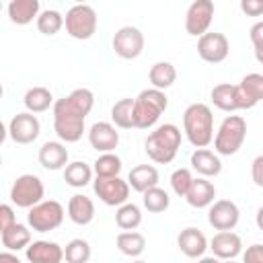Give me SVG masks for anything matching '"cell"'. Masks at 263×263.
I'll use <instances>...</instances> for the list:
<instances>
[{
  "label": "cell",
  "instance_id": "6da1fadb",
  "mask_svg": "<svg viewBox=\"0 0 263 263\" xmlns=\"http://www.w3.org/2000/svg\"><path fill=\"white\" fill-rule=\"evenodd\" d=\"M95 95L90 88H74L68 97L53 103V132L66 142L74 144L84 134L86 115L92 111Z\"/></svg>",
  "mask_w": 263,
  "mask_h": 263
},
{
  "label": "cell",
  "instance_id": "7a4b0ae2",
  "mask_svg": "<svg viewBox=\"0 0 263 263\" xmlns=\"http://www.w3.org/2000/svg\"><path fill=\"white\" fill-rule=\"evenodd\" d=\"M183 132L193 148L214 142V113L205 103H191L183 113Z\"/></svg>",
  "mask_w": 263,
  "mask_h": 263
},
{
  "label": "cell",
  "instance_id": "3957f363",
  "mask_svg": "<svg viewBox=\"0 0 263 263\" xmlns=\"http://www.w3.org/2000/svg\"><path fill=\"white\" fill-rule=\"evenodd\" d=\"M144 148L152 162L168 164L181 148V129L175 123H162L146 138Z\"/></svg>",
  "mask_w": 263,
  "mask_h": 263
},
{
  "label": "cell",
  "instance_id": "277c9868",
  "mask_svg": "<svg viewBox=\"0 0 263 263\" xmlns=\"http://www.w3.org/2000/svg\"><path fill=\"white\" fill-rule=\"evenodd\" d=\"M168 107V99L164 95V90L160 88H144L136 99H134V125L138 129H148L152 127L160 115L166 111Z\"/></svg>",
  "mask_w": 263,
  "mask_h": 263
},
{
  "label": "cell",
  "instance_id": "5b68a950",
  "mask_svg": "<svg viewBox=\"0 0 263 263\" xmlns=\"http://www.w3.org/2000/svg\"><path fill=\"white\" fill-rule=\"evenodd\" d=\"M247 138V121L240 115H228L220 123L216 136H214V150L220 156H232L236 154Z\"/></svg>",
  "mask_w": 263,
  "mask_h": 263
},
{
  "label": "cell",
  "instance_id": "8992f818",
  "mask_svg": "<svg viewBox=\"0 0 263 263\" xmlns=\"http://www.w3.org/2000/svg\"><path fill=\"white\" fill-rule=\"evenodd\" d=\"M64 27H66V33L72 39H78V41L90 39L97 33V12H95V8L88 6L86 2L84 4H74L64 16Z\"/></svg>",
  "mask_w": 263,
  "mask_h": 263
},
{
  "label": "cell",
  "instance_id": "52a82bcc",
  "mask_svg": "<svg viewBox=\"0 0 263 263\" xmlns=\"http://www.w3.org/2000/svg\"><path fill=\"white\" fill-rule=\"evenodd\" d=\"M27 222L33 232H51L62 226L64 222V205L55 199H43L29 208Z\"/></svg>",
  "mask_w": 263,
  "mask_h": 263
},
{
  "label": "cell",
  "instance_id": "ba28073f",
  "mask_svg": "<svg viewBox=\"0 0 263 263\" xmlns=\"http://www.w3.org/2000/svg\"><path fill=\"white\" fill-rule=\"evenodd\" d=\"M43 195H45V187H43V181L37 177V175H21L14 179L12 187H10V201L16 205V208H33L35 203L43 201Z\"/></svg>",
  "mask_w": 263,
  "mask_h": 263
},
{
  "label": "cell",
  "instance_id": "9c48e42d",
  "mask_svg": "<svg viewBox=\"0 0 263 263\" xmlns=\"http://www.w3.org/2000/svg\"><path fill=\"white\" fill-rule=\"evenodd\" d=\"M129 183L123 181L119 175L117 177H97L92 181V191L95 195L105 203V205H121L129 197Z\"/></svg>",
  "mask_w": 263,
  "mask_h": 263
},
{
  "label": "cell",
  "instance_id": "30bf717a",
  "mask_svg": "<svg viewBox=\"0 0 263 263\" xmlns=\"http://www.w3.org/2000/svg\"><path fill=\"white\" fill-rule=\"evenodd\" d=\"M113 51L123 60H136L144 51V33L138 27H119L113 35Z\"/></svg>",
  "mask_w": 263,
  "mask_h": 263
},
{
  "label": "cell",
  "instance_id": "8fae6325",
  "mask_svg": "<svg viewBox=\"0 0 263 263\" xmlns=\"http://www.w3.org/2000/svg\"><path fill=\"white\" fill-rule=\"evenodd\" d=\"M214 21V0H193L185 12V31L193 37L208 33Z\"/></svg>",
  "mask_w": 263,
  "mask_h": 263
},
{
  "label": "cell",
  "instance_id": "7c38bea8",
  "mask_svg": "<svg viewBox=\"0 0 263 263\" xmlns=\"http://www.w3.org/2000/svg\"><path fill=\"white\" fill-rule=\"evenodd\" d=\"M41 134V123L31 111L16 113L8 123V136L14 144H33Z\"/></svg>",
  "mask_w": 263,
  "mask_h": 263
},
{
  "label": "cell",
  "instance_id": "4fadbf2b",
  "mask_svg": "<svg viewBox=\"0 0 263 263\" xmlns=\"http://www.w3.org/2000/svg\"><path fill=\"white\" fill-rule=\"evenodd\" d=\"M197 53L203 62L208 64H220L228 58L230 53V43L226 39L224 33H203L199 39H197Z\"/></svg>",
  "mask_w": 263,
  "mask_h": 263
},
{
  "label": "cell",
  "instance_id": "5bb4252c",
  "mask_svg": "<svg viewBox=\"0 0 263 263\" xmlns=\"http://www.w3.org/2000/svg\"><path fill=\"white\" fill-rule=\"evenodd\" d=\"M240 220V210L230 199H218L208 210V222L214 230H232Z\"/></svg>",
  "mask_w": 263,
  "mask_h": 263
},
{
  "label": "cell",
  "instance_id": "9a60e30c",
  "mask_svg": "<svg viewBox=\"0 0 263 263\" xmlns=\"http://www.w3.org/2000/svg\"><path fill=\"white\" fill-rule=\"evenodd\" d=\"M88 144L97 152H113L119 146V132L115 123L97 121L88 129Z\"/></svg>",
  "mask_w": 263,
  "mask_h": 263
},
{
  "label": "cell",
  "instance_id": "2e32d148",
  "mask_svg": "<svg viewBox=\"0 0 263 263\" xmlns=\"http://www.w3.org/2000/svg\"><path fill=\"white\" fill-rule=\"evenodd\" d=\"M177 247H179V251L185 257H189V259H201L205 255V251L210 249V242H208L205 234L199 228L189 226V228H185V230L179 232Z\"/></svg>",
  "mask_w": 263,
  "mask_h": 263
},
{
  "label": "cell",
  "instance_id": "e0dca14e",
  "mask_svg": "<svg viewBox=\"0 0 263 263\" xmlns=\"http://www.w3.org/2000/svg\"><path fill=\"white\" fill-rule=\"evenodd\" d=\"M210 251L216 259H236L242 253V240L232 230H218L210 240Z\"/></svg>",
  "mask_w": 263,
  "mask_h": 263
},
{
  "label": "cell",
  "instance_id": "ac0fdd59",
  "mask_svg": "<svg viewBox=\"0 0 263 263\" xmlns=\"http://www.w3.org/2000/svg\"><path fill=\"white\" fill-rule=\"evenodd\" d=\"M238 86V103L240 109H253L259 101H263V74L251 72L242 76Z\"/></svg>",
  "mask_w": 263,
  "mask_h": 263
},
{
  "label": "cell",
  "instance_id": "d6986e66",
  "mask_svg": "<svg viewBox=\"0 0 263 263\" xmlns=\"http://www.w3.org/2000/svg\"><path fill=\"white\" fill-rule=\"evenodd\" d=\"M25 257L31 263H60L64 257V249L53 240H33L25 249Z\"/></svg>",
  "mask_w": 263,
  "mask_h": 263
},
{
  "label": "cell",
  "instance_id": "ffe728a7",
  "mask_svg": "<svg viewBox=\"0 0 263 263\" xmlns=\"http://www.w3.org/2000/svg\"><path fill=\"white\" fill-rule=\"evenodd\" d=\"M191 168L201 177H218L222 171V160L218 152H212L208 148H195V152L189 158Z\"/></svg>",
  "mask_w": 263,
  "mask_h": 263
},
{
  "label": "cell",
  "instance_id": "44dd1931",
  "mask_svg": "<svg viewBox=\"0 0 263 263\" xmlns=\"http://www.w3.org/2000/svg\"><path fill=\"white\" fill-rule=\"evenodd\" d=\"M37 158H39V164L43 168H47V171H60V168H64L68 164L70 154H68V148L60 140V142H45L39 148Z\"/></svg>",
  "mask_w": 263,
  "mask_h": 263
},
{
  "label": "cell",
  "instance_id": "7402d4cb",
  "mask_svg": "<svg viewBox=\"0 0 263 263\" xmlns=\"http://www.w3.org/2000/svg\"><path fill=\"white\" fill-rule=\"evenodd\" d=\"M214 197H216V187H214L212 181H208V177L193 179V183H191V187H189V191L185 195L187 203L191 208H197V210L212 205L214 203Z\"/></svg>",
  "mask_w": 263,
  "mask_h": 263
},
{
  "label": "cell",
  "instance_id": "603a6c76",
  "mask_svg": "<svg viewBox=\"0 0 263 263\" xmlns=\"http://www.w3.org/2000/svg\"><path fill=\"white\" fill-rule=\"evenodd\" d=\"M210 99H212L214 107H218L220 111L232 113V111H238L240 109V103H238V86L236 84H230V82L216 84L212 88V92H210Z\"/></svg>",
  "mask_w": 263,
  "mask_h": 263
},
{
  "label": "cell",
  "instance_id": "cb8c5ba5",
  "mask_svg": "<svg viewBox=\"0 0 263 263\" xmlns=\"http://www.w3.org/2000/svg\"><path fill=\"white\" fill-rule=\"evenodd\" d=\"M68 218L78 224V226H86L95 220V203L88 195H82V193H76L70 197L68 201Z\"/></svg>",
  "mask_w": 263,
  "mask_h": 263
},
{
  "label": "cell",
  "instance_id": "d4e9b609",
  "mask_svg": "<svg viewBox=\"0 0 263 263\" xmlns=\"http://www.w3.org/2000/svg\"><path fill=\"white\" fill-rule=\"evenodd\" d=\"M41 6H39V0H10L8 2V18H10V23H14V25H29V23H33V21H37V16H39V10Z\"/></svg>",
  "mask_w": 263,
  "mask_h": 263
},
{
  "label": "cell",
  "instance_id": "484cf974",
  "mask_svg": "<svg viewBox=\"0 0 263 263\" xmlns=\"http://www.w3.org/2000/svg\"><path fill=\"white\" fill-rule=\"evenodd\" d=\"M31 228V226H29ZM25 224H18L14 222L12 226L0 230V240H2V247L6 251H21V249H27L31 245V230H29Z\"/></svg>",
  "mask_w": 263,
  "mask_h": 263
},
{
  "label": "cell",
  "instance_id": "4316f807",
  "mask_svg": "<svg viewBox=\"0 0 263 263\" xmlns=\"http://www.w3.org/2000/svg\"><path fill=\"white\" fill-rule=\"evenodd\" d=\"M127 183H129V187H132L134 191L144 193L146 189L158 185V171H156V166H152V164H138V166H134V168L129 171Z\"/></svg>",
  "mask_w": 263,
  "mask_h": 263
},
{
  "label": "cell",
  "instance_id": "83f0119b",
  "mask_svg": "<svg viewBox=\"0 0 263 263\" xmlns=\"http://www.w3.org/2000/svg\"><path fill=\"white\" fill-rule=\"evenodd\" d=\"M92 168L82 162V160H74V162H68L64 166V181L66 185L74 187V189H80V187H86L90 181H92Z\"/></svg>",
  "mask_w": 263,
  "mask_h": 263
},
{
  "label": "cell",
  "instance_id": "f1b7e54d",
  "mask_svg": "<svg viewBox=\"0 0 263 263\" xmlns=\"http://www.w3.org/2000/svg\"><path fill=\"white\" fill-rule=\"evenodd\" d=\"M148 80L154 88L166 90L177 80V68L171 62H156V64H152V68L148 72Z\"/></svg>",
  "mask_w": 263,
  "mask_h": 263
},
{
  "label": "cell",
  "instance_id": "f546056e",
  "mask_svg": "<svg viewBox=\"0 0 263 263\" xmlns=\"http://www.w3.org/2000/svg\"><path fill=\"white\" fill-rule=\"evenodd\" d=\"M23 103H25L27 111H31V113H43V111H47L53 105V95L45 86H33V88H29L25 92Z\"/></svg>",
  "mask_w": 263,
  "mask_h": 263
},
{
  "label": "cell",
  "instance_id": "4dcf8cb0",
  "mask_svg": "<svg viewBox=\"0 0 263 263\" xmlns=\"http://www.w3.org/2000/svg\"><path fill=\"white\" fill-rule=\"evenodd\" d=\"M115 245L117 249L127 255V257H140L146 249V238L142 232H136V230H123L117 234L115 238Z\"/></svg>",
  "mask_w": 263,
  "mask_h": 263
},
{
  "label": "cell",
  "instance_id": "1f68e13d",
  "mask_svg": "<svg viewBox=\"0 0 263 263\" xmlns=\"http://www.w3.org/2000/svg\"><path fill=\"white\" fill-rule=\"evenodd\" d=\"M115 224H117L121 230H136V228L142 224V210H140L136 203H129V201L117 205Z\"/></svg>",
  "mask_w": 263,
  "mask_h": 263
},
{
  "label": "cell",
  "instance_id": "d6a6232c",
  "mask_svg": "<svg viewBox=\"0 0 263 263\" xmlns=\"http://www.w3.org/2000/svg\"><path fill=\"white\" fill-rule=\"evenodd\" d=\"M111 121L119 129H132L134 125V99H119L111 107Z\"/></svg>",
  "mask_w": 263,
  "mask_h": 263
},
{
  "label": "cell",
  "instance_id": "836d02e7",
  "mask_svg": "<svg viewBox=\"0 0 263 263\" xmlns=\"http://www.w3.org/2000/svg\"><path fill=\"white\" fill-rule=\"evenodd\" d=\"M142 203H144V208L150 214H160V212L168 210L171 197H168V193L164 189H160L158 185H154V187H150V189H146L142 193Z\"/></svg>",
  "mask_w": 263,
  "mask_h": 263
},
{
  "label": "cell",
  "instance_id": "e575fe53",
  "mask_svg": "<svg viewBox=\"0 0 263 263\" xmlns=\"http://www.w3.org/2000/svg\"><path fill=\"white\" fill-rule=\"evenodd\" d=\"M92 171L97 177H117L121 173V158L115 152H101L99 158L92 162Z\"/></svg>",
  "mask_w": 263,
  "mask_h": 263
},
{
  "label": "cell",
  "instance_id": "d590c367",
  "mask_svg": "<svg viewBox=\"0 0 263 263\" xmlns=\"http://www.w3.org/2000/svg\"><path fill=\"white\" fill-rule=\"evenodd\" d=\"M35 25H37V31H39V33H43V35H55V33H60V29L64 27V16H62L60 10L47 8V10L39 12Z\"/></svg>",
  "mask_w": 263,
  "mask_h": 263
},
{
  "label": "cell",
  "instance_id": "8d00e7d4",
  "mask_svg": "<svg viewBox=\"0 0 263 263\" xmlns=\"http://www.w3.org/2000/svg\"><path fill=\"white\" fill-rule=\"evenodd\" d=\"M90 245L84 238H72L64 249V257L68 263H86L90 259Z\"/></svg>",
  "mask_w": 263,
  "mask_h": 263
},
{
  "label": "cell",
  "instance_id": "74e56055",
  "mask_svg": "<svg viewBox=\"0 0 263 263\" xmlns=\"http://www.w3.org/2000/svg\"><path fill=\"white\" fill-rule=\"evenodd\" d=\"M191 183H193V175H191L189 168H177V171H173V175H171V189L175 191V195L185 197L187 191H189V187H191Z\"/></svg>",
  "mask_w": 263,
  "mask_h": 263
},
{
  "label": "cell",
  "instance_id": "f35d334b",
  "mask_svg": "<svg viewBox=\"0 0 263 263\" xmlns=\"http://www.w3.org/2000/svg\"><path fill=\"white\" fill-rule=\"evenodd\" d=\"M249 37H251L253 47H255V60L259 64H263V21H257L249 29Z\"/></svg>",
  "mask_w": 263,
  "mask_h": 263
},
{
  "label": "cell",
  "instance_id": "ab89813d",
  "mask_svg": "<svg viewBox=\"0 0 263 263\" xmlns=\"http://www.w3.org/2000/svg\"><path fill=\"white\" fill-rule=\"evenodd\" d=\"M240 10L247 16H261L263 14V0H240Z\"/></svg>",
  "mask_w": 263,
  "mask_h": 263
},
{
  "label": "cell",
  "instance_id": "60d3db41",
  "mask_svg": "<svg viewBox=\"0 0 263 263\" xmlns=\"http://www.w3.org/2000/svg\"><path fill=\"white\" fill-rule=\"evenodd\" d=\"M245 263H263V245H251L242 253Z\"/></svg>",
  "mask_w": 263,
  "mask_h": 263
},
{
  "label": "cell",
  "instance_id": "b9f144b4",
  "mask_svg": "<svg viewBox=\"0 0 263 263\" xmlns=\"http://www.w3.org/2000/svg\"><path fill=\"white\" fill-rule=\"evenodd\" d=\"M251 179L257 187H263V154L251 162Z\"/></svg>",
  "mask_w": 263,
  "mask_h": 263
},
{
  "label": "cell",
  "instance_id": "7bdbcfd3",
  "mask_svg": "<svg viewBox=\"0 0 263 263\" xmlns=\"http://www.w3.org/2000/svg\"><path fill=\"white\" fill-rule=\"evenodd\" d=\"M14 222H16V218H14L12 205H10V203L0 205V230H4V228H8V226H12Z\"/></svg>",
  "mask_w": 263,
  "mask_h": 263
},
{
  "label": "cell",
  "instance_id": "ee69618b",
  "mask_svg": "<svg viewBox=\"0 0 263 263\" xmlns=\"http://www.w3.org/2000/svg\"><path fill=\"white\" fill-rule=\"evenodd\" d=\"M255 224H257V228L263 232V205L257 210V214H255Z\"/></svg>",
  "mask_w": 263,
  "mask_h": 263
},
{
  "label": "cell",
  "instance_id": "f6af8a7d",
  "mask_svg": "<svg viewBox=\"0 0 263 263\" xmlns=\"http://www.w3.org/2000/svg\"><path fill=\"white\" fill-rule=\"evenodd\" d=\"M0 259H10V261H14V263H18V257L16 255H10V253H0Z\"/></svg>",
  "mask_w": 263,
  "mask_h": 263
},
{
  "label": "cell",
  "instance_id": "bcb514c9",
  "mask_svg": "<svg viewBox=\"0 0 263 263\" xmlns=\"http://www.w3.org/2000/svg\"><path fill=\"white\" fill-rule=\"evenodd\" d=\"M74 2H76V4H84L86 0H74Z\"/></svg>",
  "mask_w": 263,
  "mask_h": 263
}]
</instances>
